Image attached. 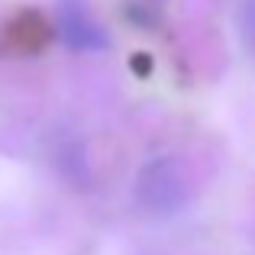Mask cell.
<instances>
[{"label":"cell","mask_w":255,"mask_h":255,"mask_svg":"<svg viewBox=\"0 0 255 255\" xmlns=\"http://www.w3.org/2000/svg\"><path fill=\"white\" fill-rule=\"evenodd\" d=\"M187 174L181 168V162L162 155L155 162H149L139 174L136 184V197L142 204V210L155 213V217H168V213H178L181 207L187 204Z\"/></svg>","instance_id":"obj_1"},{"label":"cell","mask_w":255,"mask_h":255,"mask_svg":"<svg viewBox=\"0 0 255 255\" xmlns=\"http://www.w3.org/2000/svg\"><path fill=\"white\" fill-rule=\"evenodd\" d=\"M58 32H62L65 45L75 52H104L107 49V32L91 16L84 0H62V6H58Z\"/></svg>","instance_id":"obj_2"},{"label":"cell","mask_w":255,"mask_h":255,"mask_svg":"<svg viewBox=\"0 0 255 255\" xmlns=\"http://www.w3.org/2000/svg\"><path fill=\"white\" fill-rule=\"evenodd\" d=\"M239 23H243V36L249 42V49H255V0H243L239 6Z\"/></svg>","instance_id":"obj_3"}]
</instances>
